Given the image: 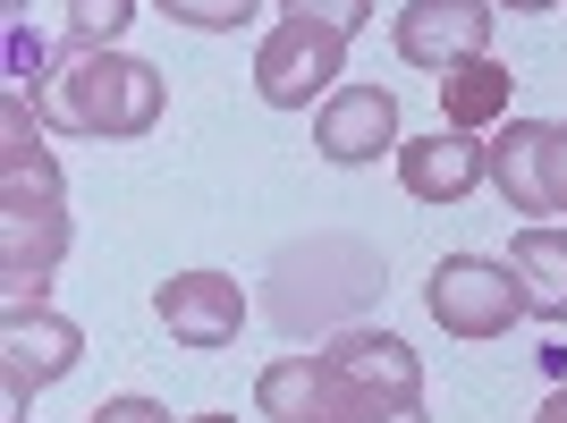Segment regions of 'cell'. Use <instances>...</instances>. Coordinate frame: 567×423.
<instances>
[{
  "label": "cell",
  "instance_id": "20",
  "mask_svg": "<svg viewBox=\"0 0 567 423\" xmlns=\"http://www.w3.org/2000/svg\"><path fill=\"white\" fill-rule=\"evenodd\" d=\"M543 169H550V212H567V118H550V144H543Z\"/></svg>",
  "mask_w": 567,
  "mask_h": 423
},
{
  "label": "cell",
  "instance_id": "3",
  "mask_svg": "<svg viewBox=\"0 0 567 423\" xmlns=\"http://www.w3.org/2000/svg\"><path fill=\"white\" fill-rule=\"evenodd\" d=\"M339 76H348V34L322 18H280L271 34L255 43V94L271 111H322L339 94Z\"/></svg>",
  "mask_w": 567,
  "mask_h": 423
},
{
  "label": "cell",
  "instance_id": "7",
  "mask_svg": "<svg viewBox=\"0 0 567 423\" xmlns=\"http://www.w3.org/2000/svg\"><path fill=\"white\" fill-rule=\"evenodd\" d=\"M492 0H406L399 25H390V43H399L406 69H432V76H450L466 69V60H483L492 51Z\"/></svg>",
  "mask_w": 567,
  "mask_h": 423
},
{
  "label": "cell",
  "instance_id": "12",
  "mask_svg": "<svg viewBox=\"0 0 567 423\" xmlns=\"http://www.w3.org/2000/svg\"><path fill=\"white\" fill-rule=\"evenodd\" d=\"M543 144H550V127L543 118H508L492 136V187H499V204L508 212H550V169H543Z\"/></svg>",
  "mask_w": 567,
  "mask_h": 423
},
{
  "label": "cell",
  "instance_id": "25",
  "mask_svg": "<svg viewBox=\"0 0 567 423\" xmlns=\"http://www.w3.org/2000/svg\"><path fill=\"white\" fill-rule=\"evenodd\" d=\"M0 9H9V25H18V18H25V0H0Z\"/></svg>",
  "mask_w": 567,
  "mask_h": 423
},
{
  "label": "cell",
  "instance_id": "8",
  "mask_svg": "<svg viewBox=\"0 0 567 423\" xmlns=\"http://www.w3.org/2000/svg\"><path fill=\"white\" fill-rule=\"evenodd\" d=\"M399 94L390 85H339L322 111H313V153L331 169H364L381 153H399Z\"/></svg>",
  "mask_w": 567,
  "mask_h": 423
},
{
  "label": "cell",
  "instance_id": "11",
  "mask_svg": "<svg viewBox=\"0 0 567 423\" xmlns=\"http://www.w3.org/2000/svg\"><path fill=\"white\" fill-rule=\"evenodd\" d=\"M348 381L381 390V399H424V355L406 348L399 330H339L331 348H322Z\"/></svg>",
  "mask_w": 567,
  "mask_h": 423
},
{
  "label": "cell",
  "instance_id": "15",
  "mask_svg": "<svg viewBox=\"0 0 567 423\" xmlns=\"http://www.w3.org/2000/svg\"><path fill=\"white\" fill-rule=\"evenodd\" d=\"M508 94H517V76H508L492 51H483V60H466V69L441 76V127H466V136H483L492 118H508Z\"/></svg>",
  "mask_w": 567,
  "mask_h": 423
},
{
  "label": "cell",
  "instance_id": "2",
  "mask_svg": "<svg viewBox=\"0 0 567 423\" xmlns=\"http://www.w3.org/2000/svg\"><path fill=\"white\" fill-rule=\"evenodd\" d=\"M69 187H0V313L51 306V271L69 255Z\"/></svg>",
  "mask_w": 567,
  "mask_h": 423
},
{
  "label": "cell",
  "instance_id": "24",
  "mask_svg": "<svg viewBox=\"0 0 567 423\" xmlns=\"http://www.w3.org/2000/svg\"><path fill=\"white\" fill-rule=\"evenodd\" d=\"M178 423H237V415H178Z\"/></svg>",
  "mask_w": 567,
  "mask_h": 423
},
{
  "label": "cell",
  "instance_id": "16",
  "mask_svg": "<svg viewBox=\"0 0 567 423\" xmlns=\"http://www.w3.org/2000/svg\"><path fill=\"white\" fill-rule=\"evenodd\" d=\"M127 25H136V0H60V34H69V51H118Z\"/></svg>",
  "mask_w": 567,
  "mask_h": 423
},
{
  "label": "cell",
  "instance_id": "13",
  "mask_svg": "<svg viewBox=\"0 0 567 423\" xmlns=\"http://www.w3.org/2000/svg\"><path fill=\"white\" fill-rule=\"evenodd\" d=\"M508 271H517L525 313H534V322H567V229L525 220L517 246H508Z\"/></svg>",
  "mask_w": 567,
  "mask_h": 423
},
{
  "label": "cell",
  "instance_id": "6",
  "mask_svg": "<svg viewBox=\"0 0 567 423\" xmlns=\"http://www.w3.org/2000/svg\"><path fill=\"white\" fill-rule=\"evenodd\" d=\"M364 399H381V390L348 381L322 348H313V355H280V364H262V373H255V406L271 423H355Z\"/></svg>",
  "mask_w": 567,
  "mask_h": 423
},
{
  "label": "cell",
  "instance_id": "21",
  "mask_svg": "<svg viewBox=\"0 0 567 423\" xmlns=\"http://www.w3.org/2000/svg\"><path fill=\"white\" fill-rule=\"evenodd\" d=\"M355 423H432V415H424V399H364Z\"/></svg>",
  "mask_w": 567,
  "mask_h": 423
},
{
  "label": "cell",
  "instance_id": "14",
  "mask_svg": "<svg viewBox=\"0 0 567 423\" xmlns=\"http://www.w3.org/2000/svg\"><path fill=\"white\" fill-rule=\"evenodd\" d=\"M51 127L34 118L25 94H0V187H60V153H51Z\"/></svg>",
  "mask_w": 567,
  "mask_h": 423
},
{
  "label": "cell",
  "instance_id": "18",
  "mask_svg": "<svg viewBox=\"0 0 567 423\" xmlns=\"http://www.w3.org/2000/svg\"><path fill=\"white\" fill-rule=\"evenodd\" d=\"M288 18H322V25H339V34H355V25L373 18V0H280Z\"/></svg>",
  "mask_w": 567,
  "mask_h": 423
},
{
  "label": "cell",
  "instance_id": "17",
  "mask_svg": "<svg viewBox=\"0 0 567 423\" xmlns=\"http://www.w3.org/2000/svg\"><path fill=\"white\" fill-rule=\"evenodd\" d=\"M262 0H162L169 25H195V34H237V25H255Z\"/></svg>",
  "mask_w": 567,
  "mask_h": 423
},
{
  "label": "cell",
  "instance_id": "19",
  "mask_svg": "<svg viewBox=\"0 0 567 423\" xmlns=\"http://www.w3.org/2000/svg\"><path fill=\"white\" fill-rule=\"evenodd\" d=\"M85 423H169V406H153V399H136V390H127V399H102Z\"/></svg>",
  "mask_w": 567,
  "mask_h": 423
},
{
  "label": "cell",
  "instance_id": "5",
  "mask_svg": "<svg viewBox=\"0 0 567 423\" xmlns=\"http://www.w3.org/2000/svg\"><path fill=\"white\" fill-rule=\"evenodd\" d=\"M76 364H85V330L69 322V313H0V423H25V406H34V390H51V381H69Z\"/></svg>",
  "mask_w": 567,
  "mask_h": 423
},
{
  "label": "cell",
  "instance_id": "22",
  "mask_svg": "<svg viewBox=\"0 0 567 423\" xmlns=\"http://www.w3.org/2000/svg\"><path fill=\"white\" fill-rule=\"evenodd\" d=\"M525 423H567V390H550V399L534 406V415H525Z\"/></svg>",
  "mask_w": 567,
  "mask_h": 423
},
{
  "label": "cell",
  "instance_id": "23",
  "mask_svg": "<svg viewBox=\"0 0 567 423\" xmlns=\"http://www.w3.org/2000/svg\"><path fill=\"white\" fill-rule=\"evenodd\" d=\"M492 9H517V18H543V9H567V0H492Z\"/></svg>",
  "mask_w": 567,
  "mask_h": 423
},
{
  "label": "cell",
  "instance_id": "9",
  "mask_svg": "<svg viewBox=\"0 0 567 423\" xmlns=\"http://www.w3.org/2000/svg\"><path fill=\"white\" fill-rule=\"evenodd\" d=\"M153 313L178 348H237L246 330V288L229 271H178V280L153 288Z\"/></svg>",
  "mask_w": 567,
  "mask_h": 423
},
{
  "label": "cell",
  "instance_id": "10",
  "mask_svg": "<svg viewBox=\"0 0 567 423\" xmlns=\"http://www.w3.org/2000/svg\"><path fill=\"white\" fill-rule=\"evenodd\" d=\"M483 178H492V144L466 136V127H432V136L399 144V187L415 204H466Z\"/></svg>",
  "mask_w": 567,
  "mask_h": 423
},
{
  "label": "cell",
  "instance_id": "1",
  "mask_svg": "<svg viewBox=\"0 0 567 423\" xmlns=\"http://www.w3.org/2000/svg\"><path fill=\"white\" fill-rule=\"evenodd\" d=\"M34 118L51 136H102V144H136L162 127L169 111V76L136 51H69L25 85Z\"/></svg>",
  "mask_w": 567,
  "mask_h": 423
},
{
  "label": "cell",
  "instance_id": "4",
  "mask_svg": "<svg viewBox=\"0 0 567 423\" xmlns=\"http://www.w3.org/2000/svg\"><path fill=\"white\" fill-rule=\"evenodd\" d=\"M424 306H432V322H441V339L483 348V339H508V322H525V288H517V271L492 262V255H441Z\"/></svg>",
  "mask_w": 567,
  "mask_h": 423
}]
</instances>
